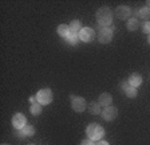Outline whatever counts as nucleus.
Wrapping results in <instances>:
<instances>
[{"label": "nucleus", "mask_w": 150, "mask_h": 145, "mask_svg": "<svg viewBox=\"0 0 150 145\" xmlns=\"http://www.w3.org/2000/svg\"><path fill=\"white\" fill-rule=\"evenodd\" d=\"M97 20L102 27H109L112 22V12L109 7H102L97 12Z\"/></svg>", "instance_id": "1"}, {"label": "nucleus", "mask_w": 150, "mask_h": 145, "mask_svg": "<svg viewBox=\"0 0 150 145\" xmlns=\"http://www.w3.org/2000/svg\"><path fill=\"white\" fill-rule=\"evenodd\" d=\"M86 133H87L88 139L95 141V140H100L105 136V129L98 124H90L86 129Z\"/></svg>", "instance_id": "2"}, {"label": "nucleus", "mask_w": 150, "mask_h": 145, "mask_svg": "<svg viewBox=\"0 0 150 145\" xmlns=\"http://www.w3.org/2000/svg\"><path fill=\"white\" fill-rule=\"evenodd\" d=\"M112 35H114V30L111 27H100L99 30V35H98V41L100 43L106 44L109 42H111Z\"/></svg>", "instance_id": "3"}, {"label": "nucleus", "mask_w": 150, "mask_h": 145, "mask_svg": "<svg viewBox=\"0 0 150 145\" xmlns=\"http://www.w3.org/2000/svg\"><path fill=\"white\" fill-rule=\"evenodd\" d=\"M38 102L40 105H48L51 101H52V92L50 89H42L38 92Z\"/></svg>", "instance_id": "4"}, {"label": "nucleus", "mask_w": 150, "mask_h": 145, "mask_svg": "<svg viewBox=\"0 0 150 145\" xmlns=\"http://www.w3.org/2000/svg\"><path fill=\"white\" fill-rule=\"evenodd\" d=\"M71 106L75 112H84L86 107H87V104H86V100L82 97H75V95H71Z\"/></svg>", "instance_id": "5"}, {"label": "nucleus", "mask_w": 150, "mask_h": 145, "mask_svg": "<svg viewBox=\"0 0 150 145\" xmlns=\"http://www.w3.org/2000/svg\"><path fill=\"white\" fill-rule=\"evenodd\" d=\"M94 38H95V31L93 28H90V27H83L81 30V32H79V39L82 42L88 43V42H93Z\"/></svg>", "instance_id": "6"}, {"label": "nucleus", "mask_w": 150, "mask_h": 145, "mask_svg": "<svg viewBox=\"0 0 150 145\" xmlns=\"http://www.w3.org/2000/svg\"><path fill=\"white\" fill-rule=\"evenodd\" d=\"M100 114H102L103 120L112 121V120H115L117 116H118V109H117L115 106H106L102 110V113H100Z\"/></svg>", "instance_id": "7"}, {"label": "nucleus", "mask_w": 150, "mask_h": 145, "mask_svg": "<svg viewBox=\"0 0 150 145\" xmlns=\"http://www.w3.org/2000/svg\"><path fill=\"white\" fill-rule=\"evenodd\" d=\"M115 15H117V18H118V19L126 20L129 16L131 15L130 7H127V6H119L118 8L115 10Z\"/></svg>", "instance_id": "8"}, {"label": "nucleus", "mask_w": 150, "mask_h": 145, "mask_svg": "<svg viewBox=\"0 0 150 145\" xmlns=\"http://www.w3.org/2000/svg\"><path fill=\"white\" fill-rule=\"evenodd\" d=\"M25 122H27V118L25 116H23L22 113H16L15 116L12 117V125L16 129H22L23 126H25Z\"/></svg>", "instance_id": "9"}, {"label": "nucleus", "mask_w": 150, "mask_h": 145, "mask_svg": "<svg viewBox=\"0 0 150 145\" xmlns=\"http://www.w3.org/2000/svg\"><path fill=\"white\" fill-rule=\"evenodd\" d=\"M18 134H19V137H30V136H34L35 128L31 125H25V126H23L22 129L18 130Z\"/></svg>", "instance_id": "10"}, {"label": "nucleus", "mask_w": 150, "mask_h": 145, "mask_svg": "<svg viewBox=\"0 0 150 145\" xmlns=\"http://www.w3.org/2000/svg\"><path fill=\"white\" fill-rule=\"evenodd\" d=\"M98 102H99V105H102V106H105V107H106V106H111V102H112L111 94H109V93H103V94H100Z\"/></svg>", "instance_id": "11"}, {"label": "nucleus", "mask_w": 150, "mask_h": 145, "mask_svg": "<svg viewBox=\"0 0 150 145\" xmlns=\"http://www.w3.org/2000/svg\"><path fill=\"white\" fill-rule=\"evenodd\" d=\"M129 83H130V86L137 89L138 86H141V83H142V77H141L139 74H137V72H134V74H131L130 78H129Z\"/></svg>", "instance_id": "12"}, {"label": "nucleus", "mask_w": 150, "mask_h": 145, "mask_svg": "<svg viewBox=\"0 0 150 145\" xmlns=\"http://www.w3.org/2000/svg\"><path fill=\"white\" fill-rule=\"evenodd\" d=\"M69 27H70V32L75 34V35H79V32H81V30H82V24L79 20H72Z\"/></svg>", "instance_id": "13"}, {"label": "nucleus", "mask_w": 150, "mask_h": 145, "mask_svg": "<svg viewBox=\"0 0 150 145\" xmlns=\"http://www.w3.org/2000/svg\"><path fill=\"white\" fill-rule=\"evenodd\" d=\"M58 34L60 35V36H63V38H67L70 35V27L69 26H66V24H60L58 26Z\"/></svg>", "instance_id": "14"}, {"label": "nucleus", "mask_w": 150, "mask_h": 145, "mask_svg": "<svg viewBox=\"0 0 150 145\" xmlns=\"http://www.w3.org/2000/svg\"><path fill=\"white\" fill-rule=\"evenodd\" d=\"M88 110H90L91 114H99V113H102V112H100L99 102H95V101L88 104Z\"/></svg>", "instance_id": "15"}, {"label": "nucleus", "mask_w": 150, "mask_h": 145, "mask_svg": "<svg viewBox=\"0 0 150 145\" xmlns=\"http://www.w3.org/2000/svg\"><path fill=\"white\" fill-rule=\"evenodd\" d=\"M138 27H139V20H138L137 18H131V19H129L127 28L130 30V31H135Z\"/></svg>", "instance_id": "16"}, {"label": "nucleus", "mask_w": 150, "mask_h": 145, "mask_svg": "<svg viewBox=\"0 0 150 145\" xmlns=\"http://www.w3.org/2000/svg\"><path fill=\"white\" fill-rule=\"evenodd\" d=\"M125 94H126V97H129V98H135L137 97V94H138V92H137V89L135 87L129 86V87L125 90Z\"/></svg>", "instance_id": "17"}, {"label": "nucleus", "mask_w": 150, "mask_h": 145, "mask_svg": "<svg viewBox=\"0 0 150 145\" xmlns=\"http://www.w3.org/2000/svg\"><path fill=\"white\" fill-rule=\"evenodd\" d=\"M30 110H31V113L34 114V116H38V114H40L42 113V105L40 104H34L31 105V107H30Z\"/></svg>", "instance_id": "18"}, {"label": "nucleus", "mask_w": 150, "mask_h": 145, "mask_svg": "<svg viewBox=\"0 0 150 145\" xmlns=\"http://www.w3.org/2000/svg\"><path fill=\"white\" fill-rule=\"evenodd\" d=\"M139 16L142 18V19H147V18H150V7H144V8H141Z\"/></svg>", "instance_id": "19"}, {"label": "nucleus", "mask_w": 150, "mask_h": 145, "mask_svg": "<svg viewBox=\"0 0 150 145\" xmlns=\"http://www.w3.org/2000/svg\"><path fill=\"white\" fill-rule=\"evenodd\" d=\"M78 39H79V35H75V34H71V32H70V35L66 38V41L69 42L70 44H76L78 43Z\"/></svg>", "instance_id": "20"}, {"label": "nucleus", "mask_w": 150, "mask_h": 145, "mask_svg": "<svg viewBox=\"0 0 150 145\" xmlns=\"http://www.w3.org/2000/svg\"><path fill=\"white\" fill-rule=\"evenodd\" d=\"M142 30H144L145 34H150V22H145L142 24Z\"/></svg>", "instance_id": "21"}, {"label": "nucleus", "mask_w": 150, "mask_h": 145, "mask_svg": "<svg viewBox=\"0 0 150 145\" xmlns=\"http://www.w3.org/2000/svg\"><path fill=\"white\" fill-rule=\"evenodd\" d=\"M81 145H97V144H95L93 140H90V139L87 140V139H86V140H83V141L81 142Z\"/></svg>", "instance_id": "22"}, {"label": "nucleus", "mask_w": 150, "mask_h": 145, "mask_svg": "<svg viewBox=\"0 0 150 145\" xmlns=\"http://www.w3.org/2000/svg\"><path fill=\"white\" fill-rule=\"evenodd\" d=\"M130 86V83H129V81H123V82H121V87L123 89V90H126V89Z\"/></svg>", "instance_id": "23"}, {"label": "nucleus", "mask_w": 150, "mask_h": 145, "mask_svg": "<svg viewBox=\"0 0 150 145\" xmlns=\"http://www.w3.org/2000/svg\"><path fill=\"white\" fill-rule=\"evenodd\" d=\"M30 101H31V104L34 105V104H36V101H38V98L36 97H31L30 98Z\"/></svg>", "instance_id": "24"}, {"label": "nucleus", "mask_w": 150, "mask_h": 145, "mask_svg": "<svg viewBox=\"0 0 150 145\" xmlns=\"http://www.w3.org/2000/svg\"><path fill=\"white\" fill-rule=\"evenodd\" d=\"M97 145H110V144H109V142H107V141H99Z\"/></svg>", "instance_id": "25"}, {"label": "nucleus", "mask_w": 150, "mask_h": 145, "mask_svg": "<svg viewBox=\"0 0 150 145\" xmlns=\"http://www.w3.org/2000/svg\"><path fill=\"white\" fill-rule=\"evenodd\" d=\"M147 42H149V43H150V35H149V38H147Z\"/></svg>", "instance_id": "26"}, {"label": "nucleus", "mask_w": 150, "mask_h": 145, "mask_svg": "<svg viewBox=\"0 0 150 145\" xmlns=\"http://www.w3.org/2000/svg\"><path fill=\"white\" fill-rule=\"evenodd\" d=\"M147 4H149V6H150V1H147Z\"/></svg>", "instance_id": "27"}, {"label": "nucleus", "mask_w": 150, "mask_h": 145, "mask_svg": "<svg viewBox=\"0 0 150 145\" xmlns=\"http://www.w3.org/2000/svg\"><path fill=\"white\" fill-rule=\"evenodd\" d=\"M3 145H8V144H3Z\"/></svg>", "instance_id": "28"}]
</instances>
